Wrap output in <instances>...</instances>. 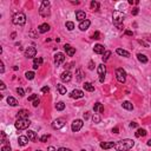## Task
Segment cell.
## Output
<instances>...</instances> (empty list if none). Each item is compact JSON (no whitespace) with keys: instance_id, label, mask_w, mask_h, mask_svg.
Here are the masks:
<instances>
[{"instance_id":"cell-61","label":"cell","mask_w":151,"mask_h":151,"mask_svg":"<svg viewBox=\"0 0 151 151\" xmlns=\"http://www.w3.org/2000/svg\"><path fill=\"white\" fill-rule=\"evenodd\" d=\"M11 37H12V39H14V38H15V33H12V35H11Z\"/></svg>"},{"instance_id":"cell-53","label":"cell","mask_w":151,"mask_h":151,"mask_svg":"<svg viewBox=\"0 0 151 151\" xmlns=\"http://www.w3.org/2000/svg\"><path fill=\"white\" fill-rule=\"evenodd\" d=\"M118 131H119V129H118V127H113V129H112V132H113V134H118Z\"/></svg>"},{"instance_id":"cell-52","label":"cell","mask_w":151,"mask_h":151,"mask_svg":"<svg viewBox=\"0 0 151 151\" xmlns=\"http://www.w3.org/2000/svg\"><path fill=\"white\" fill-rule=\"evenodd\" d=\"M130 127H131V129H132V127H137V123H135V122L130 123Z\"/></svg>"},{"instance_id":"cell-41","label":"cell","mask_w":151,"mask_h":151,"mask_svg":"<svg viewBox=\"0 0 151 151\" xmlns=\"http://www.w3.org/2000/svg\"><path fill=\"white\" fill-rule=\"evenodd\" d=\"M1 151H11V146L10 145H4L1 148Z\"/></svg>"},{"instance_id":"cell-62","label":"cell","mask_w":151,"mask_h":151,"mask_svg":"<svg viewBox=\"0 0 151 151\" xmlns=\"http://www.w3.org/2000/svg\"><path fill=\"white\" fill-rule=\"evenodd\" d=\"M35 151H41V150H35Z\"/></svg>"},{"instance_id":"cell-17","label":"cell","mask_w":151,"mask_h":151,"mask_svg":"<svg viewBox=\"0 0 151 151\" xmlns=\"http://www.w3.org/2000/svg\"><path fill=\"white\" fill-rule=\"evenodd\" d=\"M115 142H104V143H100V148L104 149V150H107V149L115 148Z\"/></svg>"},{"instance_id":"cell-44","label":"cell","mask_w":151,"mask_h":151,"mask_svg":"<svg viewBox=\"0 0 151 151\" xmlns=\"http://www.w3.org/2000/svg\"><path fill=\"white\" fill-rule=\"evenodd\" d=\"M50 137V136H48V135H44V136H43V137L40 138V142H46L47 141V138Z\"/></svg>"},{"instance_id":"cell-4","label":"cell","mask_w":151,"mask_h":151,"mask_svg":"<svg viewBox=\"0 0 151 151\" xmlns=\"http://www.w3.org/2000/svg\"><path fill=\"white\" fill-rule=\"evenodd\" d=\"M30 125H31V122L28 119H18L14 123V126L17 127L18 130H26Z\"/></svg>"},{"instance_id":"cell-16","label":"cell","mask_w":151,"mask_h":151,"mask_svg":"<svg viewBox=\"0 0 151 151\" xmlns=\"http://www.w3.org/2000/svg\"><path fill=\"white\" fill-rule=\"evenodd\" d=\"M90 25H91V21L86 19V20H84L83 23L79 24V30H80V31H86V30L90 27Z\"/></svg>"},{"instance_id":"cell-22","label":"cell","mask_w":151,"mask_h":151,"mask_svg":"<svg viewBox=\"0 0 151 151\" xmlns=\"http://www.w3.org/2000/svg\"><path fill=\"white\" fill-rule=\"evenodd\" d=\"M97 71H98V74H99L100 77H102V76H105V73H106V67H105L104 64H100V65H98Z\"/></svg>"},{"instance_id":"cell-43","label":"cell","mask_w":151,"mask_h":151,"mask_svg":"<svg viewBox=\"0 0 151 151\" xmlns=\"http://www.w3.org/2000/svg\"><path fill=\"white\" fill-rule=\"evenodd\" d=\"M138 10H139L138 7H135L134 10H132V12H131V13H132V15H137V14H138Z\"/></svg>"},{"instance_id":"cell-48","label":"cell","mask_w":151,"mask_h":151,"mask_svg":"<svg viewBox=\"0 0 151 151\" xmlns=\"http://www.w3.org/2000/svg\"><path fill=\"white\" fill-rule=\"evenodd\" d=\"M39 104H40V100H39V99H35L34 102H33V106H34V107H37L38 105H39Z\"/></svg>"},{"instance_id":"cell-49","label":"cell","mask_w":151,"mask_h":151,"mask_svg":"<svg viewBox=\"0 0 151 151\" xmlns=\"http://www.w3.org/2000/svg\"><path fill=\"white\" fill-rule=\"evenodd\" d=\"M138 43H139V44H142V45H143V46H145V47H148V46H149V44H146V43H144V40H138Z\"/></svg>"},{"instance_id":"cell-26","label":"cell","mask_w":151,"mask_h":151,"mask_svg":"<svg viewBox=\"0 0 151 151\" xmlns=\"http://www.w3.org/2000/svg\"><path fill=\"white\" fill-rule=\"evenodd\" d=\"M145 135H146V131L144 129H138L136 132H135V136L137 138H141V137H144Z\"/></svg>"},{"instance_id":"cell-59","label":"cell","mask_w":151,"mask_h":151,"mask_svg":"<svg viewBox=\"0 0 151 151\" xmlns=\"http://www.w3.org/2000/svg\"><path fill=\"white\" fill-rule=\"evenodd\" d=\"M30 34H31L32 37H35V33H34V32H33V31H31V32H30Z\"/></svg>"},{"instance_id":"cell-14","label":"cell","mask_w":151,"mask_h":151,"mask_svg":"<svg viewBox=\"0 0 151 151\" xmlns=\"http://www.w3.org/2000/svg\"><path fill=\"white\" fill-rule=\"evenodd\" d=\"M30 116V112L27 110H20L17 115L18 119H27V117Z\"/></svg>"},{"instance_id":"cell-57","label":"cell","mask_w":151,"mask_h":151,"mask_svg":"<svg viewBox=\"0 0 151 151\" xmlns=\"http://www.w3.org/2000/svg\"><path fill=\"white\" fill-rule=\"evenodd\" d=\"M117 28H118V30H123V25H117Z\"/></svg>"},{"instance_id":"cell-31","label":"cell","mask_w":151,"mask_h":151,"mask_svg":"<svg viewBox=\"0 0 151 151\" xmlns=\"http://www.w3.org/2000/svg\"><path fill=\"white\" fill-rule=\"evenodd\" d=\"M57 90H58V92L60 95H65L66 93V87L64 85H62V84H57Z\"/></svg>"},{"instance_id":"cell-15","label":"cell","mask_w":151,"mask_h":151,"mask_svg":"<svg viewBox=\"0 0 151 151\" xmlns=\"http://www.w3.org/2000/svg\"><path fill=\"white\" fill-rule=\"evenodd\" d=\"M64 48H65V51H66V53H67V55H69V57H72V55L76 53V50L72 47V46H71V45H69V44L64 45Z\"/></svg>"},{"instance_id":"cell-11","label":"cell","mask_w":151,"mask_h":151,"mask_svg":"<svg viewBox=\"0 0 151 151\" xmlns=\"http://www.w3.org/2000/svg\"><path fill=\"white\" fill-rule=\"evenodd\" d=\"M70 97L73 98V99H79V98H83L84 97V92H83L82 90H73L72 92L70 93Z\"/></svg>"},{"instance_id":"cell-2","label":"cell","mask_w":151,"mask_h":151,"mask_svg":"<svg viewBox=\"0 0 151 151\" xmlns=\"http://www.w3.org/2000/svg\"><path fill=\"white\" fill-rule=\"evenodd\" d=\"M50 7H51V4H50V1H47V0H44L43 3H41L40 5V8H39V14H40L41 17H48L50 15Z\"/></svg>"},{"instance_id":"cell-56","label":"cell","mask_w":151,"mask_h":151,"mask_svg":"<svg viewBox=\"0 0 151 151\" xmlns=\"http://www.w3.org/2000/svg\"><path fill=\"white\" fill-rule=\"evenodd\" d=\"M48 151H57V150H55L53 146H48Z\"/></svg>"},{"instance_id":"cell-42","label":"cell","mask_w":151,"mask_h":151,"mask_svg":"<svg viewBox=\"0 0 151 151\" xmlns=\"http://www.w3.org/2000/svg\"><path fill=\"white\" fill-rule=\"evenodd\" d=\"M48 91H50V87H48V86H44V87L41 89V92L43 93H47Z\"/></svg>"},{"instance_id":"cell-6","label":"cell","mask_w":151,"mask_h":151,"mask_svg":"<svg viewBox=\"0 0 151 151\" xmlns=\"http://www.w3.org/2000/svg\"><path fill=\"white\" fill-rule=\"evenodd\" d=\"M116 78L119 83H125L126 80V72L123 69H117L116 70Z\"/></svg>"},{"instance_id":"cell-58","label":"cell","mask_w":151,"mask_h":151,"mask_svg":"<svg viewBox=\"0 0 151 151\" xmlns=\"http://www.w3.org/2000/svg\"><path fill=\"white\" fill-rule=\"evenodd\" d=\"M104 77H105V76H102V77H100V78H99L100 83H103V82H104Z\"/></svg>"},{"instance_id":"cell-46","label":"cell","mask_w":151,"mask_h":151,"mask_svg":"<svg viewBox=\"0 0 151 151\" xmlns=\"http://www.w3.org/2000/svg\"><path fill=\"white\" fill-rule=\"evenodd\" d=\"M99 37H100V33L98 31L97 32H95V34H93V39H99Z\"/></svg>"},{"instance_id":"cell-7","label":"cell","mask_w":151,"mask_h":151,"mask_svg":"<svg viewBox=\"0 0 151 151\" xmlns=\"http://www.w3.org/2000/svg\"><path fill=\"white\" fill-rule=\"evenodd\" d=\"M65 126V120L63 119V118H57V119L52 123V127L55 129V130H59V129H62V127Z\"/></svg>"},{"instance_id":"cell-9","label":"cell","mask_w":151,"mask_h":151,"mask_svg":"<svg viewBox=\"0 0 151 151\" xmlns=\"http://www.w3.org/2000/svg\"><path fill=\"white\" fill-rule=\"evenodd\" d=\"M83 124L84 123H83L82 119H76V120H73L72 125H71V129H72L73 132H77V131H79L83 127Z\"/></svg>"},{"instance_id":"cell-60","label":"cell","mask_w":151,"mask_h":151,"mask_svg":"<svg viewBox=\"0 0 151 151\" xmlns=\"http://www.w3.org/2000/svg\"><path fill=\"white\" fill-rule=\"evenodd\" d=\"M148 145H149V146H151V139H149V141H148Z\"/></svg>"},{"instance_id":"cell-47","label":"cell","mask_w":151,"mask_h":151,"mask_svg":"<svg viewBox=\"0 0 151 151\" xmlns=\"http://www.w3.org/2000/svg\"><path fill=\"white\" fill-rule=\"evenodd\" d=\"M89 69H90V70H93V69H95V63H93L92 60L89 63Z\"/></svg>"},{"instance_id":"cell-33","label":"cell","mask_w":151,"mask_h":151,"mask_svg":"<svg viewBox=\"0 0 151 151\" xmlns=\"http://www.w3.org/2000/svg\"><path fill=\"white\" fill-rule=\"evenodd\" d=\"M34 72H32V71H27V72L25 73V77H26V79H28V80H32V79L34 78Z\"/></svg>"},{"instance_id":"cell-63","label":"cell","mask_w":151,"mask_h":151,"mask_svg":"<svg viewBox=\"0 0 151 151\" xmlns=\"http://www.w3.org/2000/svg\"><path fill=\"white\" fill-rule=\"evenodd\" d=\"M80 151H85V150H80Z\"/></svg>"},{"instance_id":"cell-30","label":"cell","mask_w":151,"mask_h":151,"mask_svg":"<svg viewBox=\"0 0 151 151\" xmlns=\"http://www.w3.org/2000/svg\"><path fill=\"white\" fill-rule=\"evenodd\" d=\"M7 103L10 104L11 106H17V105H18L17 99L13 98V97H8V98H7Z\"/></svg>"},{"instance_id":"cell-32","label":"cell","mask_w":151,"mask_h":151,"mask_svg":"<svg viewBox=\"0 0 151 151\" xmlns=\"http://www.w3.org/2000/svg\"><path fill=\"white\" fill-rule=\"evenodd\" d=\"M55 109L58 111H63L64 109H65V104L63 103V102H58V103L55 104Z\"/></svg>"},{"instance_id":"cell-29","label":"cell","mask_w":151,"mask_h":151,"mask_svg":"<svg viewBox=\"0 0 151 151\" xmlns=\"http://www.w3.org/2000/svg\"><path fill=\"white\" fill-rule=\"evenodd\" d=\"M137 58H138V60H139L142 64H146V63H148V58H146V55L142 54V53H138Z\"/></svg>"},{"instance_id":"cell-45","label":"cell","mask_w":151,"mask_h":151,"mask_svg":"<svg viewBox=\"0 0 151 151\" xmlns=\"http://www.w3.org/2000/svg\"><path fill=\"white\" fill-rule=\"evenodd\" d=\"M0 72L1 73L5 72V67H4V63L3 62H0Z\"/></svg>"},{"instance_id":"cell-13","label":"cell","mask_w":151,"mask_h":151,"mask_svg":"<svg viewBox=\"0 0 151 151\" xmlns=\"http://www.w3.org/2000/svg\"><path fill=\"white\" fill-rule=\"evenodd\" d=\"M76 18H77V20L80 21V23H83L84 20H86V13L84 12V11H77L76 12Z\"/></svg>"},{"instance_id":"cell-40","label":"cell","mask_w":151,"mask_h":151,"mask_svg":"<svg viewBox=\"0 0 151 151\" xmlns=\"http://www.w3.org/2000/svg\"><path fill=\"white\" fill-rule=\"evenodd\" d=\"M35 99H38V96H37V95H32V96L28 97V100H30V102H34Z\"/></svg>"},{"instance_id":"cell-36","label":"cell","mask_w":151,"mask_h":151,"mask_svg":"<svg viewBox=\"0 0 151 151\" xmlns=\"http://www.w3.org/2000/svg\"><path fill=\"white\" fill-rule=\"evenodd\" d=\"M91 8L95 11H98L99 10V3H97V1H91Z\"/></svg>"},{"instance_id":"cell-18","label":"cell","mask_w":151,"mask_h":151,"mask_svg":"<svg viewBox=\"0 0 151 151\" xmlns=\"http://www.w3.org/2000/svg\"><path fill=\"white\" fill-rule=\"evenodd\" d=\"M93 51H95V53H97V54H102V53L105 52V50H104V46L102 44H97V45H95Z\"/></svg>"},{"instance_id":"cell-19","label":"cell","mask_w":151,"mask_h":151,"mask_svg":"<svg viewBox=\"0 0 151 151\" xmlns=\"http://www.w3.org/2000/svg\"><path fill=\"white\" fill-rule=\"evenodd\" d=\"M28 139L27 136H20V137L18 138V143H19V145H21V146H25V145L28 143Z\"/></svg>"},{"instance_id":"cell-39","label":"cell","mask_w":151,"mask_h":151,"mask_svg":"<svg viewBox=\"0 0 151 151\" xmlns=\"http://www.w3.org/2000/svg\"><path fill=\"white\" fill-rule=\"evenodd\" d=\"M17 92H18V95H19L20 97H24V96H25L24 90L21 89V87H17Z\"/></svg>"},{"instance_id":"cell-10","label":"cell","mask_w":151,"mask_h":151,"mask_svg":"<svg viewBox=\"0 0 151 151\" xmlns=\"http://www.w3.org/2000/svg\"><path fill=\"white\" fill-rule=\"evenodd\" d=\"M65 62V54L64 53H57V54L54 55V64L55 66H59L60 64H63V63Z\"/></svg>"},{"instance_id":"cell-8","label":"cell","mask_w":151,"mask_h":151,"mask_svg":"<svg viewBox=\"0 0 151 151\" xmlns=\"http://www.w3.org/2000/svg\"><path fill=\"white\" fill-rule=\"evenodd\" d=\"M35 54H37V50L33 46H30L25 50V57L26 58H34Z\"/></svg>"},{"instance_id":"cell-24","label":"cell","mask_w":151,"mask_h":151,"mask_svg":"<svg viewBox=\"0 0 151 151\" xmlns=\"http://www.w3.org/2000/svg\"><path fill=\"white\" fill-rule=\"evenodd\" d=\"M27 138L30 139L31 142H34L35 139H37V134H35L34 131H32V130H30L27 132Z\"/></svg>"},{"instance_id":"cell-28","label":"cell","mask_w":151,"mask_h":151,"mask_svg":"<svg viewBox=\"0 0 151 151\" xmlns=\"http://www.w3.org/2000/svg\"><path fill=\"white\" fill-rule=\"evenodd\" d=\"M122 106L124 107V109H125V110H129V111H131L132 110V109H134V105H132V104L130 103V102H123V104H122Z\"/></svg>"},{"instance_id":"cell-21","label":"cell","mask_w":151,"mask_h":151,"mask_svg":"<svg viewBox=\"0 0 151 151\" xmlns=\"http://www.w3.org/2000/svg\"><path fill=\"white\" fill-rule=\"evenodd\" d=\"M50 30V25L48 24H41L39 27H38V31L40 33H46V32Z\"/></svg>"},{"instance_id":"cell-34","label":"cell","mask_w":151,"mask_h":151,"mask_svg":"<svg viewBox=\"0 0 151 151\" xmlns=\"http://www.w3.org/2000/svg\"><path fill=\"white\" fill-rule=\"evenodd\" d=\"M110 55H111V51H105V52H104L103 57H102V59H103V62H106L107 59L110 58Z\"/></svg>"},{"instance_id":"cell-20","label":"cell","mask_w":151,"mask_h":151,"mask_svg":"<svg viewBox=\"0 0 151 151\" xmlns=\"http://www.w3.org/2000/svg\"><path fill=\"white\" fill-rule=\"evenodd\" d=\"M116 52H117V54L122 55V57H125V58H129V57H130V53L127 51H125V50H123V48H117Z\"/></svg>"},{"instance_id":"cell-54","label":"cell","mask_w":151,"mask_h":151,"mask_svg":"<svg viewBox=\"0 0 151 151\" xmlns=\"http://www.w3.org/2000/svg\"><path fill=\"white\" fill-rule=\"evenodd\" d=\"M125 34L126 35H134V33H132V31H125Z\"/></svg>"},{"instance_id":"cell-38","label":"cell","mask_w":151,"mask_h":151,"mask_svg":"<svg viewBox=\"0 0 151 151\" xmlns=\"http://www.w3.org/2000/svg\"><path fill=\"white\" fill-rule=\"evenodd\" d=\"M92 120H93V123H96V124H98V123H100V117L98 116V115H93L92 116Z\"/></svg>"},{"instance_id":"cell-3","label":"cell","mask_w":151,"mask_h":151,"mask_svg":"<svg viewBox=\"0 0 151 151\" xmlns=\"http://www.w3.org/2000/svg\"><path fill=\"white\" fill-rule=\"evenodd\" d=\"M124 19H125V14L120 11H115L112 14V20H113V24L116 25H122L123 24Z\"/></svg>"},{"instance_id":"cell-55","label":"cell","mask_w":151,"mask_h":151,"mask_svg":"<svg viewBox=\"0 0 151 151\" xmlns=\"http://www.w3.org/2000/svg\"><path fill=\"white\" fill-rule=\"evenodd\" d=\"M0 87H1V90H4V89H5V87H6V86H5V84H4L3 82L0 83Z\"/></svg>"},{"instance_id":"cell-50","label":"cell","mask_w":151,"mask_h":151,"mask_svg":"<svg viewBox=\"0 0 151 151\" xmlns=\"http://www.w3.org/2000/svg\"><path fill=\"white\" fill-rule=\"evenodd\" d=\"M57 151H72L71 149H67V148H59Z\"/></svg>"},{"instance_id":"cell-27","label":"cell","mask_w":151,"mask_h":151,"mask_svg":"<svg viewBox=\"0 0 151 151\" xmlns=\"http://www.w3.org/2000/svg\"><path fill=\"white\" fill-rule=\"evenodd\" d=\"M83 86H84L85 91H89V92H93V91H95V86H93L91 83H87V82H86Z\"/></svg>"},{"instance_id":"cell-1","label":"cell","mask_w":151,"mask_h":151,"mask_svg":"<svg viewBox=\"0 0 151 151\" xmlns=\"http://www.w3.org/2000/svg\"><path fill=\"white\" fill-rule=\"evenodd\" d=\"M135 145V142L132 139H122V141L117 142L115 144V149L117 151H129L130 149H132V146Z\"/></svg>"},{"instance_id":"cell-23","label":"cell","mask_w":151,"mask_h":151,"mask_svg":"<svg viewBox=\"0 0 151 151\" xmlns=\"http://www.w3.org/2000/svg\"><path fill=\"white\" fill-rule=\"evenodd\" d=\"M93 111H95V112L103 113L104 112V106L100 103H96L95 104V106H93Z\"/></svg>"},{"instance_id":"cell-5","label":"cell","mask_w":151,"mask_h":151,"mask_svg":"<svg viewBox=\"0 0 151 151\" xmlns=\"http://www.w3.org/2000/svg\"><path fill=\"white\" fill-rule=\"evenodd\" d=\"M14 25H24L26 23V15L24 13H17L13 15V19H12Z\"/></svg>"},{"instance_id":"cell-25","label":"cell","mask_w":151,"mask_h":151,"mask_svg":"<svg viewBox=\"0 0 151 151\" xmlns=\"http://www.w3.org/2000/svg\"><path fill=\"white\" fill-rule=\"evenodd\" d=\"M76 76H77V80L78 82H82L83 79H84V72H83L82 69H78L76 71Z\"/></svg>"},{"instance_id":"cell-35","label":"cell","mask_w":151,"mask_h":151,"mask_svg":"<svg viewBox=\"0 0 151 151\" xmlns=\"http://www.w3.org/2000/svg\"><path fill=\"white\" fill-rule=\"evenodd\" d=\"M43 62H44V60H43V58H40V57H39V58H34V60H33V65L40 66L41 64H43Z\"/></svg>"},{"instance_id":"cell-51","label":"cell","mask_w":151,"mask_h":151,"mask_svg":"<svg viewBox=\"0 0 151 151\" xmlns=\"http://www.w3.org/2000/svg\"><path fill=\"white\" fill-rule=\"evenodd\" d=\"M89 118H90V112H85V113H84V119H89Z\"/></svg>"},{"instance_id":"cell-12","label":"cell","mask_w":151,"mask_h":151,"mask_svg":"<svg viewBox=\"0 0 151 151\" xmlns=\"http://www.w3.org/2000/svg\"><path fill=\"white\" fill-rule=\"evenodd\" d=\"M60 79H62L64 83H69L71 82V79H72V74L70 71H65V72H63L60 74Z\"/></svg>"},{"instance_id":"cell-37","label":"cell","mask_w":151,"mask_h":151,"mask_svg":"<svg viewBox=\"0 0 151 151\" xmlns=\"http://www.w3.org/2000/svg\"><path fill=\"white\" fill-rule=\"evenodd\" d=\"M66 28L69 31H72L73 28H74V24H73L72 21H66Z\"/></svg>"}]
</instances>
